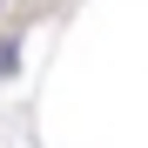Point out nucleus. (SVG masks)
Masks as SVG:
<instances>
[{
    "mask_svg": "<svg viewBox=\"0 0 148 148\" xmlns=\"http://www.w3.org/2000/svg\"><path fill=\"white\" fill-rule=\"evenodd\" d=\"M14 74H20V40L0 34V81H14Z\"/></svg>",
    "mask_w": 148,
    "mask_h": 148,
    "instance_id": "nucleus-1",
    "label": "nucleus"
}]
</instances>
